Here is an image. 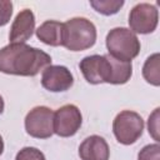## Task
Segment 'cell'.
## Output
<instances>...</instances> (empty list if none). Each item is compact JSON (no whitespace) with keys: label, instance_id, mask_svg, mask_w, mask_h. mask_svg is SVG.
Segmentation results:
<instances>
[{"label":"cell","instance_id":"obj_4","mask_svg":"<svg viewBox=\"0 0 160 160\" xmlns=\"http://www.w3.org/2000/svg\"><path fill=\"white\" fill-rule=\"evenodd\" d=\"M144 120L140 114L131 110L120 111L112 121V132L122 145H131L142 135Z\"/></svg>","mask_w":160,"mask_h":160},{"label":"cell","instance_id":"obj_10","mask_svg":"<svg viewBox=\"0 0 160 160\" xmlns=\"http://www.w3.org/2000/svg\"><path fill=\"white\" fill-rule=\"evenodd\" d=\"M35 30V15L30 9L21 10L11 24L9 40L10 44H25Z\"/></svg>","mask_w":160,"mask_h":160},{"label":"cell","instance_id":"obj_15","mask_svg":"<svg viewBox=\"0 0 160 160\" xmlns=\"http://www.w3.org/2000/svg\"><path fill=\"white\" fill-rule=\"evenodd\" d=\"M91 8L102 15H114L116 14L124 5L122 0H91Z\"/></svg>","mask_w":160,"mask_h":160},{"label":"cell","instance_id":"obj_13","mask_svg":"<svg viewBox=\"0 0 160 160\" xmlns=\"http://www.w3.org/2000/svg\"><path fill=\"white\" fill-rule=\"evenodd\" d=\"M108 56H109V61L111 65V76H110L109 84H114V85L126 84L132 75L131 61H121V60H118L110 56L109 54Z\"/></svg>","mask_w":160,"mask_h":160},{"label":"cell","instance_id":"obj_11","mask_svg":"<svg viewBox=\"0 0 160 160\" xmlns=\"http://www.w3.org/2000/svg\"><path fill=\"white\" fill-rule=\"evenodd\" d=\"M79 156L81 160H109L110 149L104 138L91 135L80 144Z\"/></svg>","mask_w":160,"mask_h":160},{"label":"cell","instance_id":"obj_6","mask_svg":"<svg viewBox=\"0 0 160 160\" xmlns=\"http://www.w3.org/2000/svg\"><path fill=\"white\" fill-rule=\"evenodd\" d=\"M159 10L149 2L136 4L129 14V26L134 34H150L158 28Z\"/></svg>","mask_w":160,"mask_h":160},{"label":"cell","instance_id":"obj_16","mask_svg":"<svg viewBox=\"0 0 160 160\" xmlns=\"http://www.w3.org/2000/svg\"><path fill=\"white\" fill-rule=\"evenodd\" d=\"M138 160H160V145H159V142L145 145L139 151Z\"/></svg>","mask_w":160,"mask_h":160},{"label":"cell","instance_id":"obj_19","mask_svg":"<svg viewBox=\"0 0 160 160\" xmlns=\"http://www.w3.org/2000/svg\"><path fill=\"white\" fill-rule=\"evenodd\" d=\"M12 15V2L10 0H0V26H5Z\"/></svg>","mask_w":160,"mask_h":160},{"label":"cell","instance_id":"obj_9","mask_svg":"<svg viewBox=\"0 0 160 160\" xmlns=\"http://www.w3.org/2000/svg\"><path fill=\"white\" fill-rule=\"evenodd\" d=\"M74 84L71 71L62 65H49L42 70L41 85L51 92H61L69 90Z\"/></svg>","mask_w":160,"mask_h":160},{"label":"cell","instance_id":"obj_5","mask_svg":"<svg viewBox=\"0 0 160 160\" xmlns=\"http://www.w3.org/2000/svg\"><path fill=\"white\" fill-rule=\"evenodd\" d=\"M26 132L36 139H49L54 134V111L48 106H35L25 116Z\"/></svg>","mask_w":160,"mask_h":160},{"label":"cell","instance_id":"obj_14","mask_svg":"<svg viewBox=\"0 0 160 160\" xmlns=\"http://www.w3.org/2000/svg\"><path fill=\"white\" fill-rule=\"evenodd\" d=\"M142 76L146 80V82L159 86L160 85V55L159 52H155L150 55L142 66Z\"/></svg>","mask_w":160,"mask_h":160},{"label":"cell","instance_id":"obj_12","mask_svg":"<svg viewBox=\"0 0 160 160\" xmlns=\"http://www.w3.org/2000/svg\"><path fill=\"white\" fill-rule=\"evenodd\" d=\"M62 22L56 20H46L35 30V32L38 39L44 44L50 46H60L62 45Z\"/></svg>","mask_w":160,"mask_h":160},{"label":"cell","instance_id":"obj_3","mask_svg":"<svg viewBox=\"0 0 160 160\" xmlns=\"http://www.w3.org/2000/svg\"><path fill=\"white\" fill-rule=\"evenodd\" d=\"M106 48L110 56L131 61L140 52V40L128 28H114L106 35Z\"/></svg>","mask_w":160,"mask_h":160},{"label":"cell","instance_id":"obj_21","mask_svg":"<svg viewBox=\"0 0 160 160\" xmlns=\"http://www.w3.org/2000/svg\"><path fill=\"white\" fill-rule=\"evenodd\" d=\"M2 151H4V140H2V138L0 135V155L2 154Z\"/></svg>","mask_w":160,"mask_h":160},{"label":"cell","instance_id":"obj_1","mask_svg":"<svg viewBox=\"0 0 160 160\" xmlns=\"http://www.w3.org/2000/svg\"><path fill=\"white\" fill-rule=\"evenodd\" d=\"M51 65V56L28 44H9L0 50V71L9 75L35 76Z\"/></svg>","mask_w":160,"mask_h":160},{"label":"cell","instance_id":"obj_8","mask_svg":"<svg viewBox=\"0 0 160 160\" xmlns=\"http://www.w3.org/2000/svg\"><path fill=\"white\" fill-rule=\"evenodd\" d=\"M82 124V115L74 104H66L54 112V134L70 138L78 132Z\"/></svg>","mask_w":160,"mask_h":160},{"label":"cell","instance_id":"obj_17","mask_svg":"<svg viewBox=\"0 0 160 160\" xmlns=\"http://www.w3.org/2000/svg\"><path fill=\"white\" fill-rule=\"evenodd\" d=\"M15 160H46V159L42 151H40L39 149L32 146H25L16 154Z\"/></svg>","mask_w":160,"mask_h":160},{"label":"cell","instance_id":"obj_7","mask_svg":"<svg viewBox=\"0 0 160 160\" xmlns=\"http://www.w3.org/2000/svg\"><path fill=\"white\" fill-rule=\"evenodd\" d=\"M82 76L89 84L110 82L111 65L108 55H89L85 56L79 64Z\"/></svg>","mask_w":160,"mask_h":160},{"label":"cell","instance_id":"obj_2","mask_svg":"<svg viewBox=\"0 0 160 160\" xmlns=\"http://www.w3.org/2000/svg\"><path fill=\"white\" fill-rule=\"evenodd\" d=\"M62 45L70 51H82L94 46L96 28L86 18H71L62 22Z\"/></svg>","mask_w":160,"mask_h":160},{"label":"cell","instance_id":"obj_18","mask_svg":"<svg viewBox=\"0 0 160 160\" xmlns=\"http://www.w3.org/2000/svg\"><path fill=\"white\" fill-rule=\"evenodd\" d=\"M159 111L160 109L156 108L152 114L149 116V120H148V129H149V134L154 138V140H156V142L160 140V136H159Z\"/></svg>","mask_w":160,"mask_h":160},{"label":"cell","instance_id":"obj_20","mask_svg":"<svg viewBox=\"0 0 160 160\" xmlns=\"http://www.w3.org/2000/svg\"><path fill=\"white\" fill-rule=\"evenodd\" d=\"M4 106H5V104H4V99H2V96L0 95V115H1L2 111H4Z\"/></svg>","mask_w":160,"mask_h":160}]
</instances>
